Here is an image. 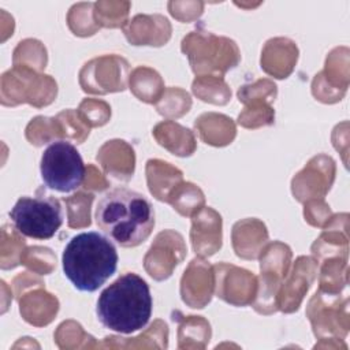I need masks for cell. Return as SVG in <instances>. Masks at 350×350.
I'll list each match as a JSON object with an SVG mask.
<instances>
[{"label": "cell", "mask_w": 350, "mask_h": 350, "mask_svg": "<svg viewBox=\"0 0 350 350\" xmlns=\"http://www.w3.org/2000/svg\"><path fill=\"white\" fill-rule=\"evenodd\" d=\"M97 227L122 247H134L146 241L154 227L150 201L127 187L108 190L94 211Z\"/></svg>", "instance_id": "obj_1"}, {"label": "cell", "mask_w": 350, "mask_h": 350, "mask_svg": "<svg viewBox=\"0 0 350 350\" xmlns=\"http://www.w3.org/2000/svg\"><path fill=\"white\" fill-rule=\"evenodd\" d=\"M153 299L148 283L134 272L120 275L107 286L96 306L100 323L119 334L142 329L150 320Z\"/></svg>", "instance_id": "obj_2"}, {"label": "cell", "mask_w": 350, "mask_h": 350, "mask_svg": "<svg viewBox=\"0 0 350 350\" xmlns=\"http://www.w3.org/2000/svg\"><path fill=\"white\" fill-rule=\"evenodd\" d=\"M119 256L108 237L89 231L72 237L62 256L63 272L79 291L98 290L118 268Z\"/></svg>", "instance_id": "obj_3"}, {"label": "cell", "mask_w": 350, "mask_h": 350, "mask_svg": "<svg viewBox=\"0 0 350 350\" xmlns=\"http://www.w3.org/2000/svg\"><path fill=\"white\" fill-rule=\"evenodd\" d=\"M10 219L15 228L33 239L52 238L63 224L60 201L48 194L21 197L10 211Z\"/></svg>", "instance_id": "obj_4"}, {"label": "cell", "mask_w": 350, "mask_h": 350, "mask_svg": "<svg viewBox=\"0 0 350 350\" xmlns=\"http://www.w3.org/2000/svg\"><path fill=\"white\" fill-rule=\"evenodd\" d=\"M40 172L48 189L59 193H71L82 185L86 167L72 144L55 141L41 156Z\"/></svg>", "instance_id": "obj_5"}]
</instances>
